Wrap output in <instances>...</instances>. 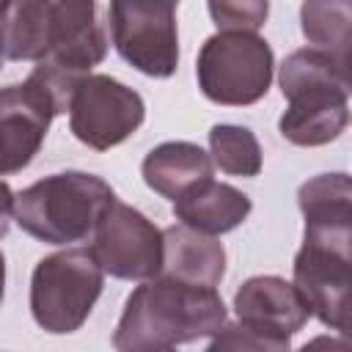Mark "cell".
<instances>
[{
	"mask_svg": "<svg viewBox=\"0 0 352 352\" xmlns=\"http://www.w3.org/2000/svg\"><path fill=\"white\" fill-rule=\"evenodd\" d=\"M99 0H14L6 22V60H30L80 80L107 55Z\"/></svg>",
	"mask_w": 352,
	"mask_h": 352,
	"instance_id": "6da1fadb",
	"label": "cell"
},
{
	"mask_svg": "<svg viewBox=\"0 0 352 352\" xmlns=\"http://www.w3.org/2000/svg\"><path fill=\"white\" fill-rule=\"evenodd\" d=\"M226 322L228 314L217 286H198L168 275H154L126 297L113 333V346L121 352L173 349L212 338Z\"/></svg>",
	"mask_w": 352,
	"mask_h": 352,
	"instance_id": "7a4b0ae2",
	"label": "cell"
},
{
	"mask_svg": "<svg viewBox=\"0 0 352 352\" xmlns=\"http://www.w3.org/2000/svg\"><path fill=\"white\" fill-rule=\"evenodd\" d=\"M286 110L278 132L292 146H327L349 124V66L316 47H300L278 69Z\"/></svg>",
	"mask_w": 352,
	"mask_h": 352,
	"instance_id": "3957f363",
	"label": "cell"
},
{
	"mask_svg": "<svg viewBox=\"0 0 352 352\" xmlns=\"http://www.w3.org/2000/svg\"><path fill=\"white\" fill-rule=\"evenodd\" d=\"M116 190L96 173H50L14 195V223L44 245L85 242Z\"/></svg>",
	"mask_w": 352,
	"mask_h": 352,
	"instance_id": "277c9868",
	"label": "cell"
},
{
	"mask_svg": "<svg viewBox=\"0 0 352 352\" xmlns=\"http://www.w3.org/2000/svg\"><path fill=\"white\" fill-rule=\"evenodd\" d=\"M104 286V270L91 248H69L36 261L30 275L33 322L52 333L69 336L80 330Z\"/></svg>",
	"mask_w": 352,
	"mask_h": 352,
	"instance_id": "5b68a950",
	"label": "cell"
},
{
	"mask_svg": "<svg viewBox=\"0 0 352 352\" xmlns=\"http://www.w3.org/2000/svg\"><path fill=\"white\" fill-rule=\"evenodd\" d=\"M275 74V55L267 38L248 30L212 33L195 58L201 94L226 107H248L267 96Z\"/></svg>",
	"mask_w": 352,
	"mask_h": 352,
	"instance_id": "8992f818",
	"label": "cell"
},
{
	"mask_svg": "<svg viewBox=\"0 0 352 352\" xmlns=\"http://www.w3.org/2000/svg\"><path fill=\"white\" fill-rule=\"evenodd\" d=\"M352 228H302V245L292 264V283L311 316L346 336L352 294Z\"/></svg>",
	"mask_w": 352,
	"mask_h": 352,
	"instance_id": "52a82bcc",
	"label": "cell"
},
{
	"mask_svg": "<svg viewBox=\"0 0 352 352\" xmlns=\"http://www.w3.org/2000/svg\"><path fill=\"white\" fill-rule=\"evenodd\" d=\"M66 113L69 129L82 146L94 151H110L143 126L146 102L121 80L88 72L74 82Z\"/></svg>",
	"mask_w": 352,
	"mask_h": 352,
	"instance_id": "ba28073f",
	"label": "cell"
},
{
	"mask_svg": "<svg viewBox=\"0 0 352 352\" xmlns=\"http://www.w3.org/2000/svg\"><path fill=\"white\" fill-rule=\"evenodd\" d=\"M91 253L118 280H146L162 267V228L140 209L113 198L91 234Z\"/></svg>",
	"mask_w": 352,
	"mask_h": 352,
	"instance_id": "9c48e42d",
	"label": "cell"
},
{
	"mask_svg": "<svg viewBox=\"0 0 352 352\" xmlns=\"http://www.w3.org/2000/svg\"><path fill=\"white\" fill-rule=\"evenodd\" d=\"M60 113L66 110L58 96L36 74L0 88V179L36 160L52 118Z\"/></svg>",
	"mask_w": 352,
	"mask_h": 352,
	"instance_id": "30bf717a",
	"label": "cell"
},
{
	"mask_svg": "<svg viewBox=\"0 0 352 352\" xmlns=\"http://www.w3.org/2000/svg\"><path fill=\"white\" fill-rule=\"evenodd\" d=\"M176 6L179 0H110V38L132 69L148 72L176 60Z\"/></svg>",
	"mask_w": 352,
	"mask_h": 352,
	"instance_id": "8fae6325",
	"label": "cell"
},
{
	"mask_svg": "<svg viewBox=\"0 0 352 352\" xmlns=\"http://www.w3.org/2000/svg\"><path fill=\"white\" fill-rule=\"evenodd\" d=\"M234 311L236 319L292 344V336L300 333L311 311L292 280L280 275H253L234 292Z\"/></svg>",
	"mask_w": 352,
	"mask_h": 352,
	"instance_id": "7c38bea8",
	"label": "cell"
},
{
	"mask_svg": "<svg viewBox=\"0 0 352 352\" xmlns=\"http://www.w3.org/2000/svg\"><path fill=\"white\" fill-rule=\"evenodd\" d=\"M160 275L198 286H217L226 275V248L217 236L195 231L184 223L168 226L162 228Z\"/></svg>",
	"mask_w": 352,
	"mask_h": 352,
	"instance_id": "4fadbf2b",
	"label": "cell"
},
{
	"mask_svg": "<svg viewBox=\"0 0 352 352\" xmlns=\"http://www.w3.org/2000/svg\"><path fill=\"white\" fill-rule=\"evenodd\" d=\"M253 209V201L248 192L236 190L234 184L217 182V179H204L192 184L187 192H182L173 201V217L195 231L220 236L234 231L248 220Z\"/></svg>",
	"mask_w": 352,
	"mask_h": 352,
	"instance_id": "5bb4252c",
	"label": "cell"
},
{
	"mask_svg": "<svg viewBox=\"0 0 352 352\" xmlns=\"http://www.w3.org/2000/svg\"><path fill=\"white\" fill-rule=\"evenodd\" d=\"M212 170L214 162L209 151H204L198 143L190 140H165L154 146L140 165L146 187L168 201H176L192 184L209 179Z\"/></svg>",
	"mask_w": 352,
	"mask_h": 352,
	"instance_id": "9a60e30c",
	"label": "cell"
},
{
	"mask_svg": "<svg viewBox=\"0 0 352 352\" xmlns=\"http://www.w3.org/2000/svg\"><path fill=\"white\" fill-rule=\"evenodd\" d=\"M300 30L305 41L338 63L349 66L352 44V0H302Z\"/></svg>",
	"mask_w": 352,
	"mask_h": 352,
	"instance_id": "2e32d148",
	"label": "cell"
},
{
	"mask_svg": "<svg viewBox=\"0 0 352 352\" xmlns=\"http://www.w3.org/2000/svg\"><path fill=\"white\" fill-rule=\"evenodd\" d=\"M297 206L305 226H352V179L349 173H319L300 184Z\"/></svg>",
	"mask_w": 352,
	"mask_h": 352,
	"instance_id": "e0dca14e",
	"label": "cell"
},
{
	"mask_svg": "<svg viewBox=\"0 0 352 352\" xmlns=\"http://www.w3.org/2000/svg\"><path fill=\"white\" fill-rule=\"evenodd\" d=\"M209 157L228 176L253 179L264 168L261 143L242 124H214L209 129Z\"/></svg>",
	"mask_w": 352,
	"mask_h": 352,
	"instance_id": "ac0fdd59",
	"label": "cell"
},
{
	"mask_svg": "<svg viewBox=\"0 0 352 352\" xmlns=\"http://www.w3.org/2000/svg\"><path fill=\"white\" fill-rule=\"evenodd\" d=\"M206 8L217 30L258 33L270 16V0H206Z\"/></svg>",
	"mask_w": 352,
	"mask_h": 352,
	"instance_id": "d6986e66",
	"label": "cell"
},
{
	"mask_svg": "<svg viewBox=\"0 0 352 352\" xmlns=\"http://www.w3.org/2000/svg\"><path fill=\"white\" fill-rule=\"evenodd\" d=\"M292 344H286V341H278V338H272V336H267V333H261V330H256V327H250V324H245V322H226L212 338H209V344H206V349L209 352H217V349H253V352H286Z\"/></svg>",
	"mask_w": 352,
	"mask_h": 352,
	"instance_id": "ffe728a7",
	"label": "cell"
},
{
	"mask_svg": "<svg viewBox=\"0 0 352 352\" xmlns=\"http://www.w3.org/2000/svg\"><path fill=\"white\" fill-rule=\"evenodd\" d=\"M14 190L0 179V239L8 234L11 220H14Z\"/></svg>",
	"mask_w": 352,
	"mask_h": 352,
	"instance_id": "44dd1931",
	"label": "cell"
},
{
	"mask_svg": "<svg viewBox=\"0 0 352 352\" xmlns=\"http://www.w3.org/2000/svg\"><path fill=\"white\" fill-rule=\"evenodd\" d=\"M14 0H0V69L6 63V22H8V11H11Z\"/></svg>",
	"mask_w": 352,
	"mask_h": 352,
	"instance_id": "7402d4cb",
	"label": "cell"
},
{
	"mask_svg": "<svg viewBox=\"0 0 352 352\" xmlns=\"http://www.w3.org/2000/svg\"><path fill=\"white\" fill-rule=\"evenodd\" d=\"M3 294H6V256L0 250V302H3Z\"/></svg>",
	"mask_w": 352,
	"mask_h": 352,
	"instance_id": "603a6c76",
	"label": "cell"
}]
</instances>
